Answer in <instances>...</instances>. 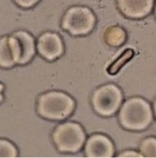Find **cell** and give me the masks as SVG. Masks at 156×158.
Here are the masks:
<instances>
[{"label": "cell", "instance_id": "obj_4", "mask_svg": "<svg viewBox=\"0 0 156 158\" xmlns=\"http://www.w3.org/2000/svg\"><path fill=\"white\" fill-rule=\"evenodd\" d=\"M123 102L121 90L113 84L102 85L93 92L91 102L98 114L109 117L115 114Z\"/></svg>", "mask_w": 156, "mask_h": 158}, {"label": "cell", "instance_id": "obj_1", "mask_svg": "<svg viewBox=\"0 0 156 158\" xmlns=\"http://www.w3.org/2000/svg\"><path fill=\"white\" fill-rule=\"evenodd\" d=\"M119 108V123L127 130H145L153 121L151 106L143 98H130Z\"/></svg>", "mask_w": 156, "mask_h": 158}, {"label": "cell", "instance_id": "obj_10", "mask_svg": "<svg viewBox=\"0 0 156 158\" xmlns=\"http://www.w3.org/2000/svg\"><path fill=\"white\" fill-rule=\"evenodd\" d=\"M19 41L20 59L18 64L28 63L35 54V42L33 37L25 31H18L12 35Z\"/></svg>", "mask_w": 156, "mask_h": 158}, {"label": "cell", "instance_id": "obj_5", "mask_svg": "<svg viewBox=\"0 0 156 158\" xmlns=\"http://www.w3.org/2000/svg\"><path fill=\"white\" fill-rule=\"evenodd\" d=\"M95 22V15L90 9L76 6L65 12L62 20V28L72 35H85L93 30Z\"/></svg>", "mask_w": 156, "mask_h": 158}, {"label": "cell", "instance_id": "obj_15", "mask_svg": "<svg viewBox=\"0 0 156 158\" xmlns=\"http://www.w3.org/2000/svg\"><path fill=\"white\" fill-rule=\"evenodd\" d=\"M118 157H143V156L137 152L132 151V150H126L124 152H122L121 153H119Z\"/></svg>", "mask_w": 156, "mask_h": 158}, {"label": "cell", "instance_id": "obj_6", "mask_svg": "<svg viewBox=\"0 0 156 158\" xmlns=\"http://www.w3.org/2000/svg\"><path fill=\"white\" fill-rule=\"evenodd\" d=\"M37 50L41 57L51 61L60 57L64 48L61 37L57 33L46 32L38 37Z\"/></svg>", "mask_w": 156, "mask_h": 158}, {"label": "cell", "instance_id": "obj_13", "mask_svg": "<svg viewBox=\"0 0 156 158\" xmlns=\"http://www.w3.org/2000/svg\"><path fill=\"white\" fill-rule=\"evenodd\" d=\"M16 148L6 139H0V157H16Z\"/></svg>", "mask_w": 156, "mask_h": 158}, {"label": "cell", "instance_id": "obj_16", "mask_svg": "<svg viewBox=\"0 0 156 158\" xmlns=\"http://www.w3.org/2000/svg\"><path fill=\"white\" fill-rule=\"evenodd\" d=\"M2 90H3V86L0 84V102H2L3 96H2Z\"/></svg>", "mask_w": 156, "mask_h": 158}, {"label": "cell", "instance_id": "obj_14", "mask_svg": "<svg viewBox=\"0 0 156 158\" xmlns=\"http://www.w3.org/2000/svg\"><path fill=\"white\" fill-rule=\"evenodd\" d=\"M14 1L20 7H24V8L32 7L39 2V0H14Z\"/></svg>", "mask_w": 156, "mask_h": 158}, {"label": "cell", "instance_id": "obj_2", "mask_svg": "<svg viewBox=\"0 0 156 158\" xmlns=\"http://www.w3.org/2000/svg\"><path fill=\"white\" fill-rule=\"evenodd\" d=\"M75 109L74 100L66 93L50 91L43 93L37 100L38 114L49 120H63L72 114Z\"/></svg>", "mask_w": 156, "mask_h": 158}, {"label": "cell", "instance_id": "obj_7", "mask_svg": "<svg viewBox=\"0 0 156 158\" xmlns=\"http://www.w3.org/2000/svg\"><path fill=\"white\" fill-rule=\"evenodd\" d=\"M114 153L112 141L104 135H91L84 146V155L87 157H112Z\"/></svg>", "mask_w": 156, "mask_h": 158}, {"label": "cell", "instance_id": "obj_12", "mask_svg": "<svg viewBox=\"0 0 156 158\" xmlns=\"http://www.w3.org/2000/svg\"><path fill=\"white\" fill-rule=\"evenodd\" d=\"M140 153L145 157L156 156V139L154 137L145 139L140 145Z\"/></svg>", "mask_w": 156, "mask_h": 158}, {"label": "cell", "instance_id": "obj_9", "mask_svg": "<svg viewBox=\"0 0 156 158\" xmlns=\"http://www.w3.org/2000/svg\"><path fill=\"white\" fill-rule=\"evenodd\" d=\"M117 6L126 17L141 19L151 12L154 0H117Z\"/></svg>", "mask_w": 156, "mask_h": 158}, {"label": "cell", "instance_id": "obj_8", "mask_svg": "<svg viewBox=\"0 0 156 158\" xmlns=\"http://www.w3.org/2000/svg\"><path fill=\"white\" fill-rule=\"evenodd\" d=\"M20 48L19 41L13 36L0 38V67L9 68L19 63Z\"/></svg>", "mask_w": 156, "mask_h": 158}, {"label": "cell", "instance_id": "obj_11", "mask_svg": "<svg viewBox=\"0 0 156 158\" xmlns=\"http://www.w3.org/2000/svg\"><path fill=\"white\" fill-rule=\"evenodd\" d=\"M104 41L108 46H119L126 40V33L121 27L110 26L103 33Z\"/></svg>", "mask_w": 156, "mask_h": 158}, {"label": "cell", "instance_id": "obj_3", "mask_svg": "<svg viewBox=\"0 0 156 158\" xmlns=\"http://www.w3.org/2000/svg\"><path fill=\"white\" fill-rule=\"evenodd\" d=\"M55 147L62 152H77L85 141V133L80 124L67 122L57 126L52 134Z\"/></svg>", "mask_w": 156, "mask_h": 158}]
</instances>
